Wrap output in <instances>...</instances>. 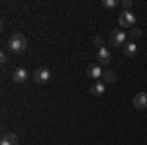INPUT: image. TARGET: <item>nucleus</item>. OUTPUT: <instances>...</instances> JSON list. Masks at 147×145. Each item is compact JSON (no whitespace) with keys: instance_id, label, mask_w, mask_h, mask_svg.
<instances>
[{"instance_id":"f257e3e1","label":"nucleus","mask_w":147,"mask_h":145,"mask_svg":"<svg viewBox=\"0 0 147 145\" xmlns=\"http://www.w3.org/2000/svg\"><path fill=\"white\" fill-rule=\"evenodd\" d=\"M26 47H28V39H26V35H22V34H14L10 39H8V49H10L12 53H24Z\"/></svg>"},{"instance_id":"f03ea898","label":"nucleus","mask_w":147,"mask_h":145,"mask_svg":"<svg viewBox=\"0 0 147 145\" xmlns=\"http://www.w3.org/2000/svg\"><path fill=\"white\" fill-rule=\"evenodd\" d=\"M108 41L112 47H124L127 43V34L122 32V30H112L110 35H108Z\"/></svg>"},{"instance_id":"7ed1b4c3","label":"nucleus","mask_w":147,"mask_h":145,"mask_svg":"<svg viewBox=\"0 0 147 145\" xmlns=\"http://www.w3.org/2000/svg\"><path fill=\"white\" fill-rule=\"evenodd\" d=\"M49 78H51V71L47 67H39L35 69L34 73V80L37 82V84H45V82H49Z\"/></svg>"},{"instance_id":"20e7f679","label":"nucleus","mask_w":147,"mask_h":145,"mask_svg":"<svg viewBox=\"0 0 147 145\" xmlns=\"http://www.w3.org/2000/svg\"><path fill=\"white\" fill-rule=\"evenodd\" d=\"M118 22H120L122 28H134L136 26V16L131 12H122L120 18H118Z\"/></svg>"},{"instance_id":"39448f33","label":"nucleus","mask_w":147,"mask_h":145,"mask_svg":"<svg viewBox=\"0 0 147 145\" xmlns=\"http://www.w3.org/2000/svg\"><path fill=\"white\" fill-rule=\"evenodd\" d=\"M134 106L137 110H147V92H139L134 96Z\"/></svg>"},{"instance_id":"423d86ee","label":"nucleus","mask_w":147,"mask_h":145,"mask_svg":"<svg viewBox=\"0 0 147 145\" xmlns=\"http://www.w3.org/2000/svg\"><path fill=\"white\" fill-rule=\"evenodd\" d=\"M86 75L90 78H94V80H98V78H102L104 71H102L100 65H88V67H86Z\"/></svg>"},{"instance_id":"0eeeda50","label":"nucleus","mask_w":147,"mask_h":145,"mask_svg":"<svg viewBox=\"0 0 147 145\" xmlns=\"http://www.w3.org/2000/svg\"><path fill=\"white\" fill-rule=\"evenodd\" d=\"M96 59H98L100 65H108L112 61V55H110V51L106 47H102V49H98V53H96Z\"/></svg>"},{"instance_id":"6e6552de","label":"nucleus","mask_w":147,"mask_h":145,"mask_svg":"<svg viewBox=\"0 0 147 145\" xmlns=\"http://www.w3.org/2000/svg\"><path fill=\"white\" fill-rule=\"evenodd\" d=\"M20 143V137L16 134H4L0 139V145H18Z\"/></svg>"},{"instance_id":"1a4fd4ad","label":"nucleus","mask_w":147,"mask_h":145,"mask_svg":"<svg viewBox=\"0 0 147 145\" xmlns=\"http://www.w3.org/2000/svg\"><path fill=\"white\" fill-rule=\"evenodd\" d=\"M12 80H14V82H24V80H28V71L22 69V67H18L12 73Z\"/></svg>"},{"instance_id":"9d476101","label":"nucleus","mask_w":147,"mask_h":145,"mask_svg":"<svg viewBox=\"0 0 147 145\" xmlns=\"http://www.w3.org/2000/svg\"><path fill=\"white\" fill-rule=\"evenodd\" d=\"M104 92H106V84H104L102 80H96L90 86V94H94V96H102Z\"/></svg>"},{"instance_id":"9b49d317","label":"nucleus","mask_w":147,"mask_h":145,"mask_svg":"<svg viewBox=\"0 0 147 145\" xmlns=\"http://www.w3.org/2000/svg\"><path fill=\"white\" fill-rule=\"evenodd\" d=\"M122 51H124L125 57H136L137 55V45L134 43V41H127V43L122 47Z\"/></svg>"},{"instance_id":"f8f14e48","label":"nucleus","mask_w":147,"mask_h":145,"mask_svg":"<svg viewBox=\"0 0 147 145\" xmlns=\"http://www.w3.org/2000/svg\"><path fill=\"white\" fill-rule=\"evenodd\" d=\"M100 4H102V8H108V10H112V8H116L120 2H118V0H102Z\"/></svg>"},{"instance_id":"ddd939ff","label":"nucleus","mask_w":147,"mask_h":145,"mask_svg":"<svg viewBox=\"0 0 147 145\" xmlns=\"http://www.w3.org/2000/svg\"><path fill=\"white\" fill-rule=\"evenodd\" d=\"M102 78H104L106 82H114V80H116V73H114V71H104Z\"/></svg>"},{"instance_id":"4468645a","label":"nucleus","mask_w":147,"mask_h":145,"mask_svg":"<svg viewBox=\"0 0 147 145\" xmlns=\"http://www.w3.org/2000/svg\"><path fill=\"white\" fill-rule=\"evenodd\" d=\"M127 37H129L131 41H134V39H139V37H141V30H139V28H131V32H129Z\"/></svg>"},{"instance_id":"2eb2a0df","label":"nucleus","mask_w":147,"mask_h":145,"mask_svg":"<svg viewBox=\"0 0 147 145\" xmlns=\"http://www.w3.org/2000/svg\"><path fill=\"white\" fill-rule=\"evenodd\" d=\"M122 8H124V12H129V8H131V0H124V2H122Z\"/></svg>"},{"instance_id":"dca6fc26","label":"nucleus","mask_w":147,"mask_h":145,"mask_svg":"<svg viewBox=\"0 0 147 145\" xmlns=\"http://www.w3.org/2000/svg\"><path fill=\"white\" fill-rule=\"evenodd\" d=\"M92 41H94V45H98L100 49H102V47H104V41H102V37H100V35H96V37H94Z\"/></svg>"},{"instance_id":"f3484780","label":"nucleus","mask_w":147,"mask_h":145,"mask_svg":"<svg viewBox=\"0 0 147 145\" xmlns=\"http://www.w3.org/2000/svg\"><path fill=\"white\" fill-rule=\"evenodd\" d=\"M0 61H2V65H6V63H8V57H6L4 51H2V55H0Z\"/></svg>"}]
</instances>
